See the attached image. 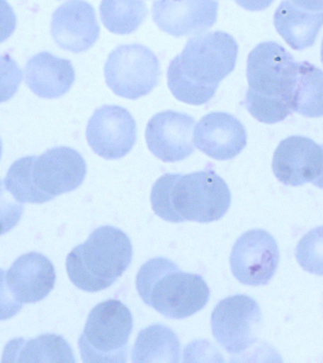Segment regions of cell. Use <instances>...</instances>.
<instances>
[{
	"label": "cell",
	"instance_id": "6da1fadb",
	"mask_svg": "<svg viewBox=\"0 0 323 363\" xmlns=\"http://www.w3.org/2000/svg\"><path fill=\"white\" fill-rule=\"evenodd\" d=\"M150 201L155 214L170 223L220 220L228 211V184L211 169L189 174H164L153 184Z\"/></svg>",
	"mask_w": 323,
	"mask_h": 363
},
{
	"label": "cell",
	"instance_id": "7a4b0ae2",
	"mask_svg": "<svg viewBox=\"0 0 323 363\" xmlns=\"http://www.w3.org/2000/svg\"><path fill=\"white\" fill-rule=\"evenodd\" d=\"M139 296L169 319H186L209 302L210 289L200 274L181 271L164 257L147 260L136 275Z\"/></svg>",
	"mask_w": 323,
	"mask_h": 363
},
{
	"label": "cell",
	"instance_id": "3957f363",
	"mask_svg": "<svg viewBox=\"0 0 323 363\" xmlns=\"http://www.w3.org/2000/svg\"><path fill=\"white\" fill-rule=\"evenodd\" d=\"M132 257V241L126 233L113 226L98 227L68 254L67 274L81 291H103L127 271Z\"/></svg>",
	"mask_w": 323,
	"mask_h": 363
},
{
	"label": "cell",
	"instance_id": "277c9868",
	"mask_svg": "<svg viewBox=\"0 0 323 363\" xmlns=\"http://www.w3.org/2000/svg\"><path fill=\"white\" fill-rule=\"evenodd\" d=\"M132 328V312L121 301L98 303L88 315L79 339L82 362H127Z\"/></svg>",
	"mask_w": 323,
	"mask_h": 363
},
{
	"label": "cell",
	"instance_id": "5b68a950",
	"mask_svg": "<svg viewBox=\"0 0 323 363\" xmlns=\"http://www.w3.org/2000/svg\"><path fill=\"white\" fill-rule=\"evenodd\" d=\"M238 45L223 31L200 34L190 38L178 56L183 73L205 87H218L237 64Z\"/></svg>",
	"mask_w": 323,
	"mask_h": 363
},
{
	"label": "cell",
	"instance_id": "8992f818",
	"mask_svg": "<svg viewBox=\"0 0 323 363\" xmlns=\"http://www.w3.org/2000/svg\"><path fill=\"white\" fill-rule=\"evenodd\" d=\"M160 64L155 54L144 45L116 48L104 67L110 89L122 98L136 99L152 92L160 78Z\"/></svg>",
	"mask_w": 323,
	"mask_h": 363
},
{
	"label": "cell",
	"instance_id": "52a82bcc",
	"mask_svg": "<svg viewBox=\"0 0 323 363\" xmlns=\"http://www.w3.org/2000/svg\"><path fill=\"white\" fill-rule=\"evenodd\" d=\"M261 322L256 301L248 295H234L221 300L212 311V336L229 354H242L256 343Z\"/></svg>",
	"mask_w": 323,
	"mask_h": 363
},
{
	"label": "cell",
	"instance_id": "ba28073f",
	"mask_svg": "<svg viewBox=\"0 0 323 363\" xmlns=\"http://www.w3.org/2000/svg\"><path fill=\"white\" fill-rule=\"evenodd\" d=\"M296 73L293 56L277 43H261L249 54L246 79L254 92L288 101Z\"/></svg>",
	"mask_w": 323,
	"mask_h": 363
},
{
	"label": "cell",
	"instance_id": "9c48e42d",
	"mask_svg": "<svg viewBox=\"0 0 323 363\" xmlns=\"http://www.w3.org/2000/svg\"><path fill=\"white\" fill-rule=\"evenodd\" d=\"M280 262L279 247L268 232L244 233L232 247L230 265L234 277L248 286H264L274 277Z\"/></svg>",
	"mask_w": 323,
	"mask_h": 363
},
{
	"label": "cell",
	"instance_id": "30bf717a",
	"mask_svg": "<svg viewBox=\"0 0 323 363\" xmlns=\"http://www.w3.org/2000/svg\"><path fill=\"white\" fill-rule=\"evenodd\" d=\"M88 144L94 152L108 160L126 156L137 139L136 122L125 108L105 105L91 116L86 129Z\"/></svg>",
	"mask_w": 323,
	"mask_h": 363
},
{
	"label": "cell",
	"instance_id": "8fae6325",
	"mask_svg": "<svg viewBox=\"0 0 323 363\" xmlns=\"http://www.w3.org/2000/svg\"><path fill=\"white\" fill-rule=\"evenodd\" d=\"M81 153L72 147H55L36 156L33 179L37 189L54 199L78 189L86 176Z\"/></svg>",
	"mask_w": 323,
	"mask_h": 363
},
{
	"label": "cell",
	"instance_id": "7c38bea8",
	"mask_svg": "<svg viewBox=\"0 0 323 363\" xmlns=\"http://www.w3.org/2000/svg\"><path fill=\"white\" fill-rule=\"evenodd\" d=\"M323 166L322 146L305 136L293 135L278 145L272 160L275 177L285 186L312 183Z\"/></svg>",
	"mask_w": 323,
	"mask_h": 363
},
{
	"label": "cell",
	"instance_id": "4fadbf2b",
	"mask_svg": "<svg viewBox=\"0 0 323 363\" xmlns=\"http://www.w3.org/2000/svg\"><path fill=\"white\" fill-rule=\"evenodd\" d=\"M194 124L195 119L186 113L175 111L159 113L147 125V147L162 161L184 160L194 152Z\"/></svg>",
	"mask_w": 323,
	"mask_h": 363
},
{
	"label": "cell",
	"instance_id": "5bb4252c",
	"mask_svg": "<svg viewBox=\"0 0 323 363\" xmlns=\"http://www.w3.org/2000/svg\"><path fill=\"white\" fill-rule=\"evenodd\" d=\"M215 0H156L153 21L161 30L175 37L200 34L217 22Z\"/></svg>",
	"mask_w": 323,
	"mask_h": 363
},
{
	"label": "cell",
	"instance_id": "9a60e30c",
	"mask_svg": "<svg viewBox=\"0 0 323 363\" xmlns=\"http://www.w3.org/2000/svg\"><path fill=\"white\" fill-rule=\"evenodd\" d=\"M99 33L96 11L84 0H69L54 11L51 34L62 50L84 52L95 44Z\"/></svg>",
	"mask_w": 323,
	"mask_h": 363
},
{
	"label": "cell",
	"instance_id": "2e32d148",
	"mask_svg": "<svg viewBox=\"0 0 323 363\" xmlns=\"http://www.w3.org/2000/svg\"><path fill=\"white\" fill-rule=\"evenodd\" d=\"M194 145L215 160H231L246 147V129L230 113H210L195 128Z\"/></svg>",
	"mask_w": 323,
	"mask_h": 363
},
{
	"label": "cell",
	"instance_id": "e0dca14e",
	"mask_svg": "<svg viewBox=\"0 0 323 363\" xmlns=\"http://www.w3.org/2000/svg\"><path fill=\"white\" fill-rule=\"evenodd\" d=\"M6 281L19 303L40 302L50 294L55 285V268L44 255L28 252L14 261L6 272Z\"/></svg>",
	"mask_w": 323,
	"mask_h": 363
},
{
	"label": "cell",
	"instance_id": "ac0fdd59",
	"mask_svg": "<svg viewBox=\"0 0 323 363\" xmlns=\"http://www.w3.org/2000/svg\"><path fill=\"white\" fill-rule=\"evenodd\" d=\"M26 84L42 99H58L67 94L75 81L69 60L45 51L28 60L25 68Z\"/></svg>",
	"mask_w": 323,
	"mask_h": 363
},
{
	"label": "cell",
	"instance_id": "d6986e66",
	"mask_svg": "<svg viewBox=\"0 0 323 363\" xmlns=\"http://www.w3.org/2000/svg\"><path fill=\"white\" fill-rule=\"evenodd\" d=\"M277 33L293 50L312 47L323 26V11H307L296 7L288 0L280 3L274 13Z\"/></svg>",
	"mask_w": 323,
	"mask_h": 363
},
{
	"label": "cell",
	"instance_id": "ffe728a7",
	"mask_svg": "<svg viewBox=\"0 0 323 363\" xmlns=\"http://www.w3.org/2000/svg\"><path fill=\"white\" fill-rule=\"evenodd\" d=\"M2 362H75L72 349L67 340L55 334H45L35 339H14L6 345Z\"/></svg>",
	"mask_w": 323,
	"mask_h": 363
},
{
	"label": "cell",
	"instance_id": "44dd1931",
	"mask_svg": "<svg viewBox=\"0 0 323 363\" xmlns=\"http://www.w3.org/2000/svg\"><path fill=\"white\" fill-rule=\"evenodd\" d=\"M292 112L306 118L323 116V71L311 62H297L294 84L288 96Z\"/></svg>",
	"mask_w": 323,
	"mask_h": 363
},
{
	"label": "cell",
	"instance_id": "7402d4cb",
	"mask_svg": "<svg viewBox=\"0 0 323 363\" xmlns=\"http://www.w3.org/2000/svg\"><path fill=\"white\" fill-rule=\"evenodd\" d=\"M181 342L171 328L155 323L142 329L132 353V362H180Z\"/></svg>",
	"mask_w": 323,
	"mask_h": 363
},
{
	"label": "cell",
	"instance_id": "603a6c76",
	"mask_svg": "<svg viewBox=\"0 0 323 363\" xmlns=\"http://www.w3.org/2000/svg\"><path fill=\"white\" fill-rule=\"evenodd\" d=\"M99 11L105 28L121 35L137 30L147 14L142 0H102Z\"/></svg>",
	"mask_w": 323,
	"mask_h": 363
},
{
	"label": "cell",
	"instance_id": "cb8c5ba5",
	"mask_svg": "<svg viewBox=\"0 0 323 363\" xmlns=\"http://www.w3.org/2000/svg\"><path fill=\"white\" fill-rule=\"evenodd\" d=\"M36 156H26L14 162L8 170L5 186L19 203H44L53 200L34 184L33 166Z\"/></svg>",
	"mask_w": 323,
	"mask_h": 363
},
{
	"label": "cell",
	"instance_id": "d4e9b609",
	"mask_svg": "<svg viewBox=\"0 0 323 363\" xmlns=\"http://www.w3.org/2000/svg\"><path fill=\"white\" fill-rule=\"evenodd\" d=\"M167 82L173 95L178 101L192 105H203L217 92V87H205L192 81L183 73L178 56L170 62L167 70Z\"/></svg>",
	"mask_w": 323,
	"mask_h": 363
},
{
	"label": "cell",
	"instance_id": "484cf974",
	"mask_svg": "<svg viewBox=\"0 0 323 363\" xmlns=\"http://www.w3.org/2000/svg\"><path fill=\"white\" fill-rule=\"evenodd\" d=\"M244 104L254 118L266 124L285 121L292 113L285 99L261 95L251 89L246 91Z\"/></svg>",
	"mask_w": 323,
	"mask_h": 363
},
{
	"label": "cell",
	"instance_id": "4316f807",
	"mask_svg": "<svg viewBox=\"0 0 323 363\" xmlns=\"http://www.w3.org/2000/svg\"><path fill=\"white\" fill-rule=\"evenodd\" d=\"M295 255L305 271L323 275V226L312 229L305 235L298 243Z\"/></svg>",
	"mask_w": 323,
	"mask_h": 363
},
{
	"label": "cell",
	"instance_id": "83f0119b",
	"mask_svg": "<svg viewBox=\"0 0 323 363\" xmlns=\"http://www.w3.org/2000/svg\"><path fill=\"white\" fill-rule=\"evenodd\" d=\"M23 71L8 54L0 55V104L10 101L19 89Z\"/></svg>",
	"mask_w": 323,
	"mask_h": 363
},
{
	"label": "cell",
	"instance_id": "f1b7e54d",
	"mask_svg": "<svg viewBox=\"0 0 323 363\" xmlns=\"http://www.w3.org/2000/svg\"><path fill=\"white\" fill-rule=\"evenodd\" d=\"M6 189L5 183L0 180V235L10 232L19 223L24 211V206Z\"/></svg>",
	"mask_w": 323,
	"mask_h": 363
},
{
	"label": "cell",
	"instance_id": "f546056e",
	"mask_svg": "<svg viewBox=\"0 0 323 363\" xmlns=\"http://www.w3.org/2000/svg\"><path fill=\"white\" fill-rule=\"evenodd\" d=\"M22 308V303L14 298L6 281V272L0 269V320L16 316Z\"/></svg>",
	"mask_w": 323,
	"mask_h": 363
},
{
	"label": "cell",
	"instance_id": "4dcf8cb0",
	"mask_svg": "<svg viewBox=\"0 0 323 363\" xmlns=\"http://www.w3.org/2000/svg\"><path fill=\"white\" fill-rule=\"evenodd\" d=\"M16 16L7 0H0V44L10 38L16 28Z\"/></svg>",
	"mask_w": 323,
	"mask_h": 363
},
{
	"label": "cell",
	"instance_id": "1f68e13d",
	"mask_svg": "<svg viewBox=\"0 0 323 363\" xmlns=\"http://www.w3.org/2000/svg\"><path fill=\"white\" fill-rule=\"evenodd\" d=\"M274 0H235L240 7L245 10L255 11H263L268 8L273 3Z\"/></svg>",
	"mask_w": 323,
	"mask_h": 363
},
{
	"label": "cell",
	"instance_id": "d6a6232c",
	"mask_svg": "<svg viewBox=\"0 0 323 363\" xmlns=\"http://www.w3.org/2000/svg\"><path fill=\"white\" fill-rule=\"evenodd\" d=\"M296 7L307 11H323V0H291Z\"/></svg>",
	"mask_w": 323,
	"mask_h": 363
},
{
	"label": "cell",
	"instance_id": "836d02e7",
	"mask_svg": "<svg viewBox=\"0 0 323 363\" xmlns=\"http://www.w3.org/2000/svg\"><path fill=\"white\" fill-rule=\"evenodd\" d=\"M322 149H323V145H322ZM312 184H314V186L319 187V189H323V166L322 169V172H320L319 175L317 176L316 179L313 182H312Z\"/></svg>",
	"mask_w": 323,
	"mask_h": 363
},
{
	"label": "cell",
	"instance_id": "e575fe53",
	"mask_svg": "<svg viewBox=\"0 0 323 363\" xmlns=\"http://www.w3.org/2000/svg\"><path fill=\"white\" fill-rule=\"evenodd\" d=\"M2 156V141L1 138H0V159H1Z\"/></svg>",
	"mask_w": 323,
	"mask_h": 363
},
{
	"label": "cell",
	"instance_id": "d590c367",
	"mask_svg": "<svg viewBox=\"0 0 323 363\" xmlns=\"http://www.w3.org/2000/svg\"><path fill=\"white\" fill-rule=\"evenodd\" d=\"M322 62L323 64V40H322Z\"/></svg>",
	"mask_w": 323,
	"mask_h": 363
}]
</instances>
